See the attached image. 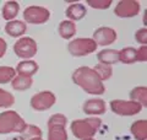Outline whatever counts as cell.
<instances>
[{"instance_id": "cell-1", "label": "cell", "mask_w": 147, "mask_h": 140, "mask_svg": "<svg viewBox=\"0 0 147 140\" xmlns=\"http://www.w3.org/2000/svg\"><path fill=\"white\" fill-rule=\"evenodd\" d=\"M72 81L90 95H103L105 87L94 70L88 67L77 68L72 74Z\"/></svg>"}, {"instance_id": "cell-2", "label": "cell", "mask_w": 147, "mask_h": 140, "mask_svg": "<svg viewBox=\"0 0 147 140\" xmlns=\"http://www.w3.org/2000/svg\"><path fill=\"white\" fill-rule=\"evenodd\" d=\"M102 125V120L99 118H94V117H90L86 119H76L74 120L70 125V129L74 134V137L85 140L93 138L96 133L98 132V129Z\"/></svg>"}, {"instance_id": "cell-3", "label": "cell", "mask_w": 147, "mask_h": 140, "mask_svg": "<svg viewBox=\"0 0 147 140\" xmlns=\"http://www.w3.org/2000/svg\"><path fill=\"white\" fill-rule=\"evenodd\" d=\"M26 122L15 111H6L0 113V134L21 133L26 128Z\"/></svg>"}, {"instance_id": "cell-4", "label": "cell", "mask_w": 147, "mask_h": 140, "mask_svg": "<svg viewBox=\"0 0 147 140\" xmlns=\"http://www.w3.org/2000/svg\"><path fill=\"white\" fill-rule=\"evenodd\" d=\"M97 47V43L92 38H76L69 43L67 49L74 57H85L93 53Z\"/></svg>"}, {"instance_id": "cell-5", "label": "cell", "mask_w": 147, "mask_h": 140, "mask_svg": "<svg viewBox=\"0 0 147 140\" xmlns=\"http://www.w3.org/2000/svg\"><path fill=\"white\" fill-rule=\"evenodd\" d=\"M13 52L18 58L31 59L37 54V43L31 37H22L13 44Z\"/></svg>"}, {"instance_id": "cell-6", "label": "cell", "mask_w": 147, "mask_h": 140, "mask_svg": "<svg viewBox=\"0 0 147 140\" xmlns=\"http://www.w3.org/2000/svg\"><path fill=\"white\" fill-rule=\"evenodd\" d=\"M110 108H112L114 113L119 116H135L140 113L142 106L135 101L113 100L110 101Z\"/></svg>"}, {"instance_id": "cell-7", "label": "cell", "mask_w": 147, "mask_h": 140, "mask_svg": "<svg viewBox=\"0 0 147 140\" xmlns=\"http://www.w3.org/2000/svg\"><path fill=\"white\" fill-rule=\"evenodd\" d=\"M50 12L48 9L43 6H28L24 11V18L26 22L33 23V25H40L49 20Z\"/></svg>"}, {"instance_id": "cell-8", "label": "cell", "mask_w": 147, "mask_h": 140, "mask_svg": "<svg viewBox=\"0 0 147 140\" xmlns=\"http://www.w3.org/2000/svg\"><path fill=\"white\" fill-rule=\"evenodd\" d=\"M57 102V97L53 92L50 91H42L36 93L34 96H32L31 99V107L34 111H45L49 109L52 106H54V103Z\"/></svg>"}, {"instance_id": "cell-9", "label": "cell", "mask_w": 147, "mask_h": 140, "mask_svg": "<svg viewBox=\"0 0 147 140\" xmlns=\"http://www.w3.org/2000/svg\"><path fill=\"white\" fill-rule=\"evenodd\" d=\"M140 12V4L136 0H121L117 4L114 14L119 17H134Z\"/></svg>"}, {"instance_id": "cell-10", "label": "cell", "mask_w": 147, "mask_h": 140, "mask_svg": "<svg viewBox=\"0 0 147 140\" xmlns=\"http://www.w3.org/2000/svg\"><path fill=\"white\" fill-rule=\"evenodd\" d=\"M93 39L97 46H109L115 42L117 39V32L115 30L110 29V27H99L94 31Z\"/></svg>"}, {"instance_id": "cell-11", "label": "cell", "mask_w": 147, "mask_h": 140, "mask_svg": "<svg viewBox=\"0 0 147 140\" xmlns=\"http://www.w3.org/2000/svg\"><path fill=\"white\" fill-rule=\"evenodd\" d=\"M107 111V106L105 102L100 99L96 100H88L85 102L84 105V112L88 116H98V114H104Z\"/></svg>"}, {"instance_id": "cell-12", "label": "cell", "mask_w": 147, "mask_h": 140, "mask_svg": "<svg viewBox=\"0 0 147 140\" xmlns=\"http://www.w3.org/2000/svg\"><path fill=\"white\" fill-rule=\"evenodd\" d=\"M38 64L33 60H24V62L18 63L16 67V73H18V75L32 77L34 74L38 71Z\"/></svg>"}, {"instance_id": "cell-13", "label": "cell", "mask_w": 147, "mask_h": 140, "mask_svg": "<svg viewBox=\"0 0 147 140\" xmlns=\"http://www.w3.org/2000/svg\"><path fill=\"white\" fill-rule=\"evenodd\" d=\"M27 31V26L24 21L12 20L9 21L5 26V32L10 37H20Z\"/></svg>"}, {"instance_id": "cell-14", "label": "cell", "mask_w": 147, "mask_h": 140, "mask_svg": "<svg viewBox=\"0 0 147 140\" xmlns=\"http://www.w3.org/2000/svg\"><path fill=\"white\" fill-rule=\"evenodd\" d=\"M66 17L69 18V21H80L82 20L86 14H87V10L86 7L82 5V4H72L70 5L67 9H66Z\"/></svg>"}, {"instance_id": "cell-15", "label": "cell", "mask_w": 147, "mask_h": 140, "mask_svg": "<svg viewBox=\"0 0 147 140\" xmlns=\"http://www.w3.org/2000/svg\"><path fill=\"white\" fill-rule=\"evenodd\" d=\"M130 132L136 140H146L147 139V120L140 119L131 124Z\"/></svg>"}, {"instance_id": "cell-16", "label": "cell", "mask_w": 147, "mask_h": 140, "mask_svg": "<svg viewBox=\"0 0 147 140\" xmlns=\"http://www.w3.org/2000/svg\"><path fill=\"white\" fill-rule=\"evenodd\" d=\"M97 58L100 64L112 65L119 62V50L115 49H103L97 54Z\"/></svg>"}, {"instance_id": "cell-17", "label": "cell", "mask_w": 147, "mask_h": 140, "mask_svg": "<svg viewBox=\"0 0 147 140\" xmlns=\"http://www.w3.org/2000/svg\"><path fill=\"white\" fill-rule=\"evenodd\" d=\"M58 31H59V35H60L61 38L70 39L76 33V25H75V22L69 21V20L63 21V22H60V25H59Z\"/></svg>"}, {"instance_id": "cell-18", "label": "cell", "mask_w": 147, "mask_h": 140, "mask_svg": "<svg viewBox=\"0 0 147 140\" xmlns=\"http://www.w3.org/2000/svg\"><path fill=\"white\" fill-rule=\"evenodd\" d=\"M130 101H135L142 107L147 106V88L146 86H137L130 91Z\"/></svg>"}, {"instance_id": "cell-19", "label": "cell", "mask_w": 147, "mask_h": 140, "mask_svg": "<svg viewBox=\"0 0 147 140\" xmlns=\"http://www.w3.org/2000/svg\"><path fill=\"white\" fill-rule=\"evenodd\" d=\"M1 11H3V17L6 21H12L17 16L18 11H20V5L16 1H7L3 6Z\"/></svg>"}, {"instance_id": "cell-20", "label": "cell", "mask_w": 147, "mask_h": 140, "mask_svg": "<svg viewBox=\"0 0 147 140\" xmlns=\"http://www.w3.org/2000/svg\"><path fill=\"white\" fill-rule=\"evenodd\" d=\"M32 84H33L32 77L17 75L12 79L11 86H12L13 90H16V91H25V90H28V88L32 86Z\"/></svg>"}, {"instance_id": "cell-21", "label": "cell", "mask_w": 147, "mask_h": 140, "mask_svg": "<svg viewBox=\"0 0 147 140\" xmlns=\"http://www.w3.org/2000/svg\"><path fill=\"white\" fill-rule=\"evenodd\" d=\"M48 140H67L65 127H61V125L48 127Z\"/></svg>"}, {"instance_id": "cell-22", "label": "cell", "mask_w": 147, "mask_h": 140, "mask_svg": "<svg viewBox=\"0 0 147 140\" xmlns=\"http://www.w3.org/2000/svg\"><path fill=\"white\" fill-rule=\"evenodd\" d=\"M119 62L124 64H132L136 62V49L134 47H126L119 50Z\"/></svg>"}, {"instance_id": "cell-23", "label": "cell", "mask_w": 147, "mask_h": 140, "mask_svg": "<svg viewBox=\"0 0 147 140\" xmlns=\"http://www.w3.org/2000/svg\"><path fill=\"white\" fill-rule=\"evenodd\" d=\"M20 137L25 139H32V138H42V130L38 127L32 124H27L25 130H22L20 133Z\"/></svg>"}, {"instance_id": "cell-24", "label": "cell", "mask_w": 147, "mask_h": 140, "mask_svg": "<svg viewBox=\"0 0 147 140\" xmlns=\"http://www.w3.org/2000/svg\"><path fill=\"white\" fill-rule=\"evenodd\" d=\"M93 70L102 81H105V80H108V79H110L112 73H113L110 65H105V64H100V63L96 65V67L93 68Z\"/></svg>"}, {"instance_id": "cell-25", "label": "cell", "mask_w": 147, "mask_h": 140, "mask_svg": "<svg viewBox=\"0 0 147 140\" xmlns=\"http://www.w3.org/2000/svg\"><path fill=\"white\" fill-rule=\"evenodd\" d=\"M16 70L11 67H0V84H7L15 77Z\"/></svg>"}, {"instance_id": "cell-26", "label": "cell", "mask_w": 147, "mask_h": 140, "mask_svg": "<svg viewBox=\"0 0 147 140\" xmlns=\"http://www.w3.org/2000/svg\"><path fill=\"white\" fill-rule=\"evenodd\" d=\"M15 103V97L12 93L0 88V108H9Z\"/></svg>"}, {"instance_id": "cell-27", "label": "cell", "mask_w": 147, "mask_h": 140, "mask_svg": "<svg viewBox=\"0 0 147 140\" xmlns=\"http://www.w3.org/2000/svg\"><path fill=\"white\" fill-rule=\"evenodd\" d=\"M66 123H67V118L60 113L50 116V118L48 119V127H52V125H61V127H65Z\"/></svg>"}, {"instance_id": "cell-28", "label": "cell", "mask_w": 147, "mask_h": 140, "mask_svg": "<svg viewBox=\"0 0 147 140\" xmlns=\"http://www.w3.org/2000/svg\"><path fill=\"white\" fill-rule=\"evenodd\" d=\"M91 7L99 9V10H105L112 5V0H87L86 1Z\"/></svg>"}, {"instance_id": "cell-29", "label": "cell", "mask_w": 147, "mask_h": 140, "mask_svg": "<svg viewBox=\"0 0 147 140\" xmlns=\"http://www.w3.org/2000/svg\"><path fill=\"white\" fill-rule=\"evenodd\" d=\"M135 38L141 46H146V43H147V30L146 29H140L136 32Z\"/></svg>"}, {"instance_id": "cell-30", "label": "cell", "mask_w": 147, "mask_h": 140, "mask_svg": "<svg viewBox=\"0 0 147 140\" xmlns=\"http://www.w3.org/2000/svg\"><path fill=\"white\" fill-rule=\"evenodd\" d=\"M147 60V48L146 46H141L139 49H136V62H146Z\"/></svg>"}, {"instance_id": "cell-31", "label": "cell", "mask_w": 147, "mask_h": 140, "mask_svg": "<svg viewBox=\"0 0 147 140\" xmlns=\"http://www.w3.org/2000/svg\"><path fill=\"white\" fill-rule=\"evenodd\" d=\"M6 49H7V44H6L5 39H3L1 37H0V59H1L4 55H5Z\"/></svg>"}, {"instance_id": "cell-32", "label": "cell", "mask_w": 147, "mask_h": 140, "mask_svg": "<svg viewBox=\"0 0 147 140\" xmlns=\"http://www.w3.org/2000/svg\"><path fill=\"white\" fill-rule=\"evenodd\" d=\"M9 140H42V138H32V139H25V138H22V137H15V138H11V139H9Z\"/></svg>"}, {"instance_id": "cell-33", "label": "cell", "mask_w": 147, "mask_h": 140, "mask_svg": "<svg viewBox=\"0 0 147 140\" xmlns=\"http://www.w3.org/2000/svg\"><path fill=\"white\" fill-rule=\"evenodd\" d=\"M85 140H94L93 138H90V139H85Z\"/></svg>"}]
</instances>
